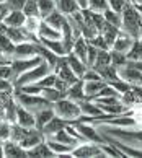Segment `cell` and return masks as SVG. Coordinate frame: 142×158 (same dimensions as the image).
Instances as JSON below:
<instances>
[{
	"mask_svg": "<svg viewBox=\"0 0 142 158\" xmlns=\"http://www.w3.org/2000/svg\"><path fill=\"white\" fill-rule=\"evenodd\" d=\"M13 98L16 104H20L25 109L31 111V113H38V111L44 109V108H49L52 106V103H49L44 96L41 95H29V93H25L21 90H13Z\"/></svg>",
	"mask_w": 142,
	"mask_h": 158,
	"instance_id": "obj_2",
	"label": "cell"
},
{
	"mask_svg": "<svg viewBox=\"0 0 142 158\" xmlns=\"http://www.w3.org/2000/svg\"><path fill=\"white\" fill-rule=\"evenodd\" d=\"M82 80L84 81H90V80H101V77H100V73L97 72L95 69H87V72L84 73V77H82Z\"/></svg>",
	"mask_w": 142,
	"mask_h": 158,
	"instance_id": "obj_46",
	"label": "cell"
},
{
	"mask_svg": "<svg viewBox=\"0 0 142 158\" xmlns=\"http://www.w3.org/2000/svg\"><path fill=\"white\" fill-rule=\"evenodd\" d=\"M23 13L26 16H39V10H38V0H26L25 7H23Z\"/></svg>",
	"mask_w": 142,
	"mask_h": 158,
	"instance_id": "obj_39",
	"label": "cell"
},
{
	"mask_svg": "<svg viewBox=\"0 0 142 158\" xmlns=\"http://www.w3.org/2000/svg\"><path fill=\"white\" fill-rule=\"evenodd\" d=\"M108 2L106 0H88V8L87 10H90L93 11V13H103L105 10H108Z\"/></svg>",
	"mask_w": 142,
	"mask_h": 158,
	"instance_id": "obj_38",
	"label": "cell"
},
{
	"mask_svg": "<svg viewBox=\"0 0 142 158\" xmlns=\"http://www.w3.org/2000/svg\"><path fill=\"white\" fill-rule=\"evenodd\" d=\"M140 20L142 15L139 13V10L136 8L134 3H126V7L121 11V28L119 30L127 34L129 38H132L134 41L139 39L140 36Z\"/></svg>",
	"mask_w": 142,
	"mask_h": 158,
	"instance_id": "obj_1",
	"label": "cell"
},
{
	"mask_svg": "<svg viewBox=\"0 0 142 158\" xmlns=\"http://www.w3.org/2000/svg\"><path fill=\"white\" fill-rule=\"evenodd\" d=\"M26 155H28V156H56V153L49 148V145H47L46 140L39 142L36 147L26 150Z\"/></svg>",
	"mask_w": 142,
	"mask_h": 158,
	"instance_id": "obj_25",
	"label": "cell"
},
{
	"mask_svg": "<svg viewBox=\"0 0 142 158\" xmlns=\"http://www.w3.org/2000/svg\"><path fill=\"white\" fill-rule=\"evenodd\" d=\"M77 3H79V7L82 8V10H87L88 8V0H75Z\"/></svg>",
	"mask_w": 142,
	"mask_h": 158,
	"instance_id": "obj_51",
	"label": "cell"
},
{
	"mask_svg": "<svg viewBox=\"0 0 142 158\" xmlns=\"http://www.w3.org/2000/svg\"><path fill=\"white\" fill-rule=\"evenodd\" d=\"M38 38L39 39H62V33L56 30V28L49 26L44 20H41V25H39V30H38Z\"/></svg>",
	"mask_w": 142,
	"mask_h": 158,
	"instance_id": "obj_15",
	"label": "cell"
},
{
	"mask_svg": "<svg viewBox=\"0 0 142 158\" xmlns=\"http://www.w3.org/2000/svg\"><path fill=\"white\" fill-rule=\"evenodd\" d=\"M15 86L11 83V80L7 78H0V91H13Z\"/></svg>",
	"mask_w": 142,
	"mask_h": 158,
	"instance_id": "obj_49",
	"label": "cell"
},
{
	"mask_svg": "<svg viewBox=\"0 0 142 158\" xmlns=\"http://www.w3.org/2000/svg\"><path fill=\"white\" fill-rule=\"evenodd\" d=\"M129 65H132L134 69H137L139 72H142V60H127Z\"/></svg>",
	"mask_w": 142,
	"mask_h": 158,
	"instance_id": "obj_50",
	"label": "cell"
},
{
	"mask_svg": "<svg viewBox=\"0 0 142 158\" xmlns=\"http://www.w3.org/2000/svg\"><path fill=\"white\" fill-rule=\"evenodd\" d=\"M41 96H44L49 103H56V101H59L61 98H66V95H64V93H61L57 88H54V86H47V88H43V91H41Z\"/></svg>",
	"mask_w": 142,
	"mask_h": 158,
	"instance_id": "obj_33",
	"label": "cell"
},
{
	"mask_svg": "<svg viewBox=\"0 0 142 158\" xmlns=\"http://www.w3.org/2000/svg\"><path fill=\"white\" fill-rule=\"evenodd\" d=\"M118 75H119L121 80L127 81L129 85H142V72H139L132 65H129L127 62L118 69Z\"/></svg>",
	"mask_w": 142,
	"mask_h": 158,
	"instance_id": "obj_9",
	"label": "cell"
},
{
	"mask_svg": "<svg viewBox=\"0 0 142 158\" xmlns=\"http://www.w3.org/2000/svg\"><path fill=\"white\" fill-rule=\"evenodd\" d=\"M44 59L41 56H34V57H29V59H13L10 60V67H11V83L15 81V78H18L20 75H23L25 72H28V70H31L38 65V64H41Z\"/></svg>",
	"mask_w": 142,
	"mask_h": 158,
	"instance_id": "obj_6",
	"label": "cell"
},
{
	"mask_svg": "<svg viewBox=\"0 0 142 158\" xmlns=\"http://www.w3.org/2000/svg\"><path fill=\"white\" fill-rule=\"evenodd\" d=\"M72 126L79 131V134L85 140H90V142H95V143H105L101 135L98 134V131L95 129L90 122H85V121H74Z\"/></svg>",
	"mask_w": 142,
	"mask_h": 158,
	"instance_id": "obj_7",
	"label": "cell"
},
{
	"mask_svg": "<svg viewBox=\"0 0 142 158\" xmlns=\"http://www.w3.org/2000/svg\"><path fill=\"white\" fill-rule=\"evenodd\" d=\"M106 2H108V7H110L111 10H114V11H118V13H121L123 8L126 7V3H129L131 0H106Z\"/></svg>",
	"mask_w": 142,
	"mask_h": 158,
	"instance_id": "obj_42",
	"label": "cell"
},
{
	"mask_svg": "<svg viewBox=\"0 0 142 158\" xmlns=\"http://www.w3.org/2000/svg\"><path fill=\"white\" fill-rule=\"evenodd\" d=\"M103 36V39L108 43L110 46V49L113 48V43H114V39L118 38V34H119V28H116L113 25H110V23H105V26H103V30L101 33H100Z\"/></svg>",
	"mask_w": 142,
	"mask_h": 158,
	"instance_id": "obj_29",
	"label": "cell"
},
{
	"mask_svg": "<svg viewBox=\"0 0 142 158\" xmlns=\"http://www.w3.org/2000/svg\"><path fill=\"white\" fill-rule=\"evenodd\" d=\"M126 57L127 60H142V41L140 39H136L131 49L126 52Z\"/></svg>",
	"mask_w": 142,
	"mask_h": 158,
	"instance_id": "obj_32",
	"label": "cell"
},
{
	"mask_svg": "<svg viewBox=\"0 0 142 158\" xmlns=\"http://www.w3.org/2000/svg\"><path fill=\"white\" fill-rule=\"evenodd\" d=\"M134 43V39L132 38H129L127 34H124L123 31H119V34H118V38L114 39V43H113V51H118V52H126L131 49V46Z\"/></svg>",
	"mask_w": 142,
	"mask_h": 158,
	"instance_id": "obj_18",
	"label": "cell"
},
{
	"mask_svg": "<svg viewBox=\"0 0 142 158\" xmlns=\"http://www.w3.org/2000/svg\"><path fill=\"white\" fill-rule=\"evenodd\" d=\"M56 8H57V5H56L54 0H38V10H39L41 20H44L46 16H49Z\"/></svg>",
	"mask_w": 142,
	"mask_h": 158,
	"instance_id": "obj_31",
	"label": "cell"
},
{
	"mask_svg": "<svg viewBox=\"0 0 142 158\" xmlns=\"http://www.w3.org/2000/svg\"><path fill=\"white\" fill-rule=\"evenodd\" d=\"M39 43L44 46V48H47L51 52H54L56 56L62 57V56H67V51L66 48H64V43L62 39H39Z\"/></svg>",
	"mask_w": 142,
	"mask_h": 158,
	"instance_id": "obj_19",
	"label": "cell"
},
{
	"mask_svg": "<svg viewBox=\"0 0 142 158\" xmlns=\"http://www.w3.org/2000/svg\"><path fill=\"white\" fill-rule=\"evenodd\" d=\"M38 56V43H21V44H16L15 46V52H13V59H29V57H34Z\"/></svg>",
	"mask_w": 142,
	"mask_h": 158,
	"instance_id": "obj_10",
	"label": "cell"
},
{
	"mask_svg": "<svg viewBox=\"0 0 142 158\" xmlns=\"http://www.w3.org/2000/svg\"><path fill=\"white\" fill-rule=\"evenodd\" d=\"M56 5H57V10L61 11V13H64L66 16H70L74 13L82 11V8L79 7V3H77L75 0H57Z\"/></svg>",
	"mask_w": 142,
	"mask_h": 158,
	"instance_id": "obj_21",
	"label": "cell"
},
{
	"mask_svg": "<svg viewBox=\"0 0 142 158\" xmlns=\"http://www.w3.org/2000/svg\"><path fill=\"white\" fill-rule=\"evenodd\" d=\"M3 20H5V15H0V25L3 23Z\"/></svg>",
	"mask_w": 142,
	"mask_h": 158,
	"instance_id": "obj_53",
	"label": "cell"
},
{
	"mask_svg": "<svg viewBox=\"0 0 142 158\" xmlns=\"http://www.w3.org/2000/svg\"><path fill=\"white\" fill-rule=\"evenodd\" d=\"M67 62H69V65H70V69L74 70V73L77 75V77L79 78H82L84 77V73L87 72V64L85 62H82L79 57H75L72 52H70V54H67Z\"/></svg>",
	"mask_w": 142,
	"mask_h": 158,
	"instance_id": "obj_24",
	"label": "cell"
},
{
	"mask_svg": "<svg viewBox=\"0 0 142 158\" xmlns=\"http://www.w3.org/2000/svg\"><path fill=\"white\" fill-rule=\"evenodd\" d=\"M111 86H113V88L119 93V95H124V93H127L129 90H131V86L132 85H129L127 81H124V80H116V81H113V83H110Z\"/></svg>",
	"mask_w": 142,
	"mask_h": 158,
	"instance_id": "obj_41",
	"label": "cell"
},
{
	"mask_svg": "<svg viewBox=\"0 0 142 158\" xmlns=\"http://www.w3.org/2000/svg\"><path fill=\"white\" fill-rule=\"evenodd\" d=\"M139 39L142 41V20H140V36H139Z\"/></svg>",
	"mask_w": 142,
	"mask_h": 158,
	"instance_id": "obj_54",
	"label": "cell"
},
{
	"mask_svg": "<svg viewBox=\"0 0 142 158\" xmlns=\"http://www.w3.org/2000/svg\"><path fill=\"white\" fill-rule=\"evenodd\" d=\"M16 124H20L23 127H36V118L31 111L25 109L20 104H16Z\"/></svg>",
	"mask_w": 142,
	"mask_h": 158,
	"instance_id": "obj_12",
	"label": "cell"
},
{
	"mask_svg": "<svg viewBox=\"0 0 142 158\" xmlns=\"http://www.w3.org/2000/svg\"><path fill=\"white\" fill-rule=\"evenodd\" d=\"M25 21H26V15L23 13L21 10H16V11H8V15L5 16V20H3V25L20 28V26L25 25Z\"/></svg>",
	"mask_w": 142,
	"mask_h": 158,
	"instance_id": "obj_17",
	"label": "cell"
},
{
	"mask_svg": "<svg viewBox=\"0 0 142 158\" xmlns=\"http://www.w3.org/2000/svg\"><path fill=\"white\" fill-rule=\"evenodd\" d=\"M3 153L5 156H28L26 155V150L21 147L18 142H15V140L11 139H7L3 140Z\"/></svg>",
	"mask_w": 142,
	"mask_h": 158,
	"instance_id": "obj_14",
	"label": "cell"
},
{
	"mask_svg": "<svg viewBox=\"0 0 142 158\" xmlns=\"http://www.w3.org/2000/svg\"><path fill=\"white\" fill-rule=\"evenodd\" d=\"M54 2H57V0H54Z\"/></svg>",
	"mask_w": 142,
	"mask_h": 158,
	"instance_id": "obj_56",
	"label": "cell"
},
{
	"mask_svg": "<svg viewBox=\"0 0 142 158\" xmlns=\"http://www.w3.org/2000/svg\"><path fill=\"white\" fill-rule=\"evenodd\" d=\"M69 124H72V122L62 119V118H59V116H54V118H52V119L43 127V131H41V132H43L44 139H47V137L54 135L56 132L62 131V129H66V126H69Z\"/></svg>",
	"mask_w": 142,
	"mask_h": 158,
	"instance_id": "obj_11",
	"label": "cell"
},
{
	"mask_svg": "<svg viewBox=\"0 0 142 158\" xmlns=\"http://www.w3.org/2000/svg\"><path fill=\"white\" fill-rule=\"evenodd\" d=\"M93 101L98 104L105 114L110 116H119L124 114L127 111V108L124 106V103L121 101L119 96H103V98H93Z\"/></svg>",
	"mask_w": 142,
	"mask_h": 158,
	"instance_id": "obj_5",
	"label": "cell"
},
{
	"mask_svg": "<svg viewBox=\"0 0 142 158\" xmlns=\"http://www.w3.org/2000/svg\"><path fill=\"white\" fill-rule=\"evenodd\" d=\"M140 86H142V85H140Z\"/></svg>",
	"mask_w": 142,
	"mask_h": 158,
	"instance_id": "obj_57",
	"label": "cell"
},
{
	"mask_svg": "<svg viewBox=\"0 0 142 158\" xmlns=\"http://www.w3.org/2000/svg\"><path fill=\"white\" fill-rule=\"evenodd\" d=\"M44 140V135H43V132L39 131V129H36V127H33L31 131L28 132V135L25 137L20 142V145L25 150H29V148H33V147H36V145L39 143V142H43Z\"/></svg>",
	"mask_w": 142,
	"mask_h": 158,
	"instance_id": "obj_13",
	"label": "cell"
},
{
	"mask_svg": "<svg viewBox=\"0 0 142 158\" xmlns=\"http://www.w3.org/2000/svg\"><path fill=\"white\" fill-rule=\"evenodd\" d=\"M39 25H41V18H38V16H26V21H25V25H23V28H25L28 33L38 36Z\"/></svg>",
	"mask_w": 142,
	"mask_h": 158,
	"instance_id": "obj_36",
	"label": "cell"
},
{
	"mask_svg": "<svg viewBox=\"0 0 142 158\" xmlns=\"http://www.w3.org/2000/svg\"><path fill=\"white\" fill-rule=\"evenodd\" d=\"M10 122L5 121V119H0V139L2 140H7L10 139Z\"/></svg>",
	"mask_w": 142,
	"mask_h": 158,
	"instance_id": "obj_44",
	"label": "cell"
},
{
	"mask_svg": "<svg viewBox=\"0 0 142 158\" xmlns=\"http://www.w3.org/2000/svg\"><path fill=\"white\" fill-rule=\"evenodd\" d=\"M87 49H88V41H87L84 36H80V38H77L75 43H74L72 54H74L75 57H79L82 62L87 64ZM87 67H88V65H87Z\"/></svg>",
	"mask_w": 142,
	"mask_h": 158,
	"instance_id": "obj_22",
	"label": "cell"
},
{
	"mask_svg": "<svg viewBox=\"0 0 142 158\" xmlns=\"http://www.w3.org/2000/svg\"><path fill=\"white\" fill-rule=\"evenodd\" d=\"M103 16H105L106 23H110V25H113V26H116V28H121V13H118V11L108 8V10L103 11ZM119 31H121V30H119Z\"/></svg>",
	"mask_w": 142,
	"mask_h": 158,
	"instance_id": "obj_35",
	"label": "cell"
},
{
	"mask_svg": "<svg viewBox=\"0 0 142 158\" xmlns=\"http://www.w3.org/2000/svg\"><path fill=\"white\" fill-rule=\"evenodd\" d=\"M0 156H5V153H3V140L0 139Z\"/></svg>",
	"mask_w": 142,
	"mask_h": 158,
	"instance_id": "obj_52",
	"label": "cell"
},
{
	"mask_svg": "<svg viewBox=\"0 0 142 158\" xmlns=\"http://www.w3.org/2000/svg\"><path fill=\"white\" fill-rule=\"evenodd\" d=\"M110 56H111V65H113L114 69H119V67H123L124 64L127 62V57H126L124 52H118V51L111 49L110 51Z\"/></svg>",
	"mask_w": 142,
	"mask_h": 158,
	"instance_id": "obj_37",
	"label": "cell"
},
{
	"mask_svg": "<svg viewBox=\"0 0 142 158\" xmlns=\"http://www.w3.org/2000/svg\"><path fill=\"white\" fill-rule=\"evenodd\" d=\"M44 21H46L49 26H52V28H56V30L61 31V30H62V26H64V23L67 21V16L64 15V13H61V11H59V10L56 8V10L49 15V16H46Z\"/></svg>",
	"mask_w": 142,
	"mask_h": 158,
	"instance_id": "obj_26",
	"label": "cell"
},
{
	"mask_svg": "<svg viewBox=\"0 0 142 158\" xmlns=\"http://www.w3.org/2000/svg\"><path fill=\"white\" fill-rule=\"evenodd\" d=\"M97 54H98V49L88 43V49H87V65L88 67H93L95 59H97Z\"/></svg>",
	"mask_w": 142,
	"mask_h": 158,
	"instance_id": "obj_43",
	"label": "cell"
},
{
	"mask_svg": "<svg viewBox=\"0 0 142 158\" xmlns=\"http://www.w3.org/2000/svg\"><path fill=\"white\" fill-rule=\"evenodd\" d=\"M31 129H29V127H23L20 124H16V122H11V126H10V139L20 143L21 140L28 135V132L31 131Z\"/></svg>",
	"mask_w": 142,
	"mask_h": 158,
	"instance_id": "obj_30",
	"label": "cell"
},
{
	"mask_svg": "<svg viewBox=\"0 0 142 158\" xmlns=\"http://www.w3.org/2000/svg\"><path fill=\"white\" fill-rule=\"evenodd\" d=\"M69 83L66 80H62V78H59V77H56V81H54V88H57L61 93H64V95L67 96V90H69Z\"/></svg>",
	"mask_w": 142,
	"mask_h": 158,
	"instance_id": "obj_48",
	"label": "cell"
},
{
	"mask_svg": "<svg viewBox=\"0 0 142 158\" xmlns=\"http://www.w3.org/2000/svg\"><path fill=\"white\" fill-rule=\"evenodd\" d=\"M88 43H90L92 46H95L97 49H101V51H111L110 49V46H108V43L103 39V36L101 34H98V36H95V38H92V39H87Z\"/></svg>",
	"mask_w": 142,
	"mask_h": 158,
	"instance_id": "obj_40",
	"label": "cell"
},
{
	"mask_svg": "<svg viewBox=\"0 0 142 158\" xmlns=\"http://www.w3.org/2000/svg\"><path fill=\"white\" fill-rule=\"evenodd\" d=\"M11 67H10V62H5V64H0V78H7L11 80Z\"/></svg>",
	"mask_w": 142,
	"mask_h": 158,
	"instance_id": "obj_45",
	"label": "cell"
},
{
	"mask_svg": "<svg viewBox=\"0 0 142 158\" xmlns=\"http://www.w3.org/2000/svg\"><path fill=\"white\" fill-rule=\"evenodd\" d=\"M67 98L69 99H74V101H84V99H87L85 96V91H84V80H79V81H75L74 85H70L69 86V90H67Z\"/></svg>",
	"mask_w": 142,
	"mask_h": 158,
	"instance_id": "obj_20",
	"label": "cell"
},
{
	"mask_svg": "<svg viewBox=\"0 0 142 158\" xmlns=\"http://www.w3.org/2000/svg\"><path fill=\"white\" fill-rule=\"evenodd\" d=\"M139 2H140V0H136V3H139Z\"/></svg>",
	"mask_w": 142,
	"mask_h": 158,
	"instance_id": "obj_55",
	"label": "cell"
},
{
	"mask_svg": "<svg viewBox=\"0 0 142 158\" xmlns=\"http://www.w3.org/2000/svg\"><path fill=\"white\" fill-rule=\"evenodd\" d=\"M52 109H54V114L56 116H59V118H62V119H66V121H70V122L77 121L82 116V111H80L79 103L74 101V99H69L67 96L66 98H61L56 103H52Z\"/></svg>",
	"mask_w": 142,
	"mask_h": 158,
	"instance_id": "obj_3",
	"label": "cell"
},
{
	"mask_svg": "<svg viewBox=\"0 0 142 158\" xmlns=\"http://www.w3.org/2000/svg\"><path fill=\"white\" fill-rule=\"evenodd\" d=\"M72 156H108L103 150L101 143H82L72 148Z\"/></svg>",
	"mask_w": 142,
	"mask_h": 158,
	"instance_id": "obj_8",
	"label": "cell"
},
{
	"mask_svg": "<svg viewBox=\"0 0 142 158\" xmlns=\"http://www.w3.org/2000/svg\"><path fill=\"white\" fill-rule=\"evenodd\" d=\"M49 73H52V67L46 60H43L41 64H38L34 69L28 70V72H25L23 75H20L18 78H15L13 86L18 90V88H21V86H25V85H31V83H34V81L41 80L43 77H46V75H49Z\"/></svg>",
	"mask_w": 142,
	"mask_h": 158,
	"instance_id": "obj_4",
	"label": "cell"
},
{
	"mask_svg": "<svg viewBox=\"0 0 142 158\" xmlns=\"http://www.w3.org/2000/svg\"><path fill=\"white\" fill-rule=\"evenodd\" d=\"M106 85L105 80H90V81H84V91L87 99H92L97 93Z\"/></svg>",
	"mask_w": 142,
	"mask_h": 158,
	"instance_id": "obj_27",
	"label": "cell"
},
{
	"mask_svg": "<svg viewBox=\"0 0 142 158\" xmlns=\"http://www.w3.org/2000/svg\"><path fill=\"white\" fill-rule=\"evenodd\" d=\"M54 109H52V106L49 108H44L38 111V113H34V118H36V129H39V131H43V127L49 122L52 118H54Z\"/></svg>",
	"mask_w": 142,
	"mask_h": 158,
	"instance_id": "obj_23",
	"label": "cell"
},
{
	"mask_svg": "<svg viewBox=\"0 0 142 158\" xmlns=\"http://www.w3.org/2000/svg\"><path fill=\"white\" fill-rule=\"evenodd\" d=\"M97 72L100 73L101 80H105L106 83H113V81L119 80V75H118V69H114L113 65H105V67H100V69H95Z\"/></svg>",
	"mask_w": 142,
	"mask_h": 158,
	"instance_id": "obj_28",
	"label": "cell"
},
{
	"mask_svg": "<svg viewBox=\"0 0 142 158\" xmlns=\"http://www.w3.org/2000/svg\"><path fill=\"white\" fill-rule=\"evenodd\" d=\"M110 64H111L110 51H101V49H98V54H97V59H95V64H93V67H90V69H100V67L110 65Z\"/></svg>",
	"mask_w": 142,
	"mask_h": 158,
	"instance_id": "obj_34",
	"label": "cell"
},
{
	"mask_svg": "<svg viewBox=\"0 0 142 158\" xmlns=\"http://www.w3.org/2000/svg\"><path fill=\"white\" fill-rule=\"evenodd\" d=\"M26 0H7V5L10 11H16V10H21L23 11V7H25Z\"/></svg>",
	"mask_w": 142,
	"mask_h": 158,
	"instance_id": "obj_47",
	"label": "cell"
},
{
	"mask_svg": "<svg viewBox=\"0 0 142 158\" xmlns=\"http://www.w3.org/2000/svg\"><path fill=\"white\" fill-rule=\"evenodd\" d=\"M67 127V126H66ZM47 139H52V140H56V142H61V143H64V145H69V147H77L79 143H82L79 139H75L72 134H69L67 132V129H62V131H59V132H56L54 135H51V137H47Z\"/></svg>",
	"mask_w": 142,
	"mask_h": 158,
	"instance_id": "obj_16",
	"label": "cell"
}]
</instances>
